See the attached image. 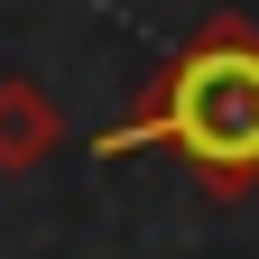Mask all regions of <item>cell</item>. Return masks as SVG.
Wrapping results in <instances>:
<instances>
[{
  "instance_id": "cell-1",
  "label": "cell",
  "mask_w": 259,
  "mask_h": 259,
  "mask_svg": "<svg viewBox=\"0 0 259 259\" xmlns=\"http://www.w3.org/2000/svg\"><path fill=\"white\" fill-rule=\"evenodd\" d=\"M139 148H167L213 204L259 194V19L213 10L157 65L139 111L93 139V157H139Z\"/></svg>"
},
{
  "instance_id": "cell-2",
  "label": "cell",
  "mask_w": 259,
  "mask_h": 259,
  "mask_svg": "<svg viewBox=\"0 0 259 259\" xmlns=\"http://www.w3.org/2000/svg\"><path fill=\"white\" fill-rule=\"evenodd\" d=\"M56 148H65V111H56V93L28 83V74H10V83H0V176L47 167Z\"/></svg>"
}]
</instances>
